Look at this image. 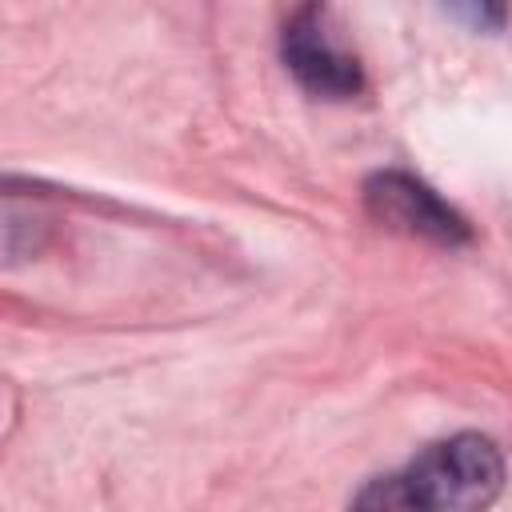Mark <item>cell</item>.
Segmentation results:
<instances>
[{"instance_id":"cell-1","label":"cell","mask_w":512,"mask_h":512,"mask_svg":"<svg viewBox=\"0 0 512 512\" xmlns=\"http://www.w3.org/2000/svg\"><path fill=\"white\" fill-rule=\"evenodd\" d=\"M404 476L428 512H484L504 488V460L488 436L460 432L428 444Z\"/></svg>"},{"instance_id":"cell-2","label":"cell","mask_w":512,"mask_h":512,"mask_svg":"<svg viewBox=\"0 0 512 512\" xmlns=\"http://www.w3.org/2000/svg\"><path fill=\"white\" fill-rule=\"evenodd\" d=\"M280 56H284L288 72L300 80V88H308L312 96L344 100V96H356L364 84L356 56L332 32L328 8L312 4V8L292 12V20L284 24V36H280Z\"/></svg>"},{"instance_id":"cell-3","label":"cell","mask_w":512,"mask_h":512,"mask_svg":"<svg viewBox=\"0 0 512 512\" xmlns=\"http://www.w3.org/2000/svg\"><path fill=\"white\" fill-rule=\"evenodd\" d=\"M364 204L368 212L408 236L436 240V244H464L468 240V220L448 208L424 180L408 172H376L364 184Z\"/></svg>"},{"instance_id":"cell-4","label":"cell","mask_w":512,"mask_h":512,"mask_svg":"<svg viewBox=\"0 0 512 512\" xmlns=\"http://www.w3.org/2000/svg\"><path fill=\"white\" fill-rule=\"evenodd\" d=\"M352 512H428V504L408 476H376L356 492Z\"/></svg>"}]
</instances>
